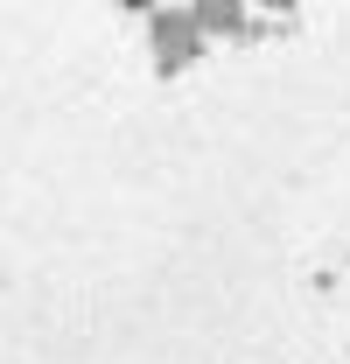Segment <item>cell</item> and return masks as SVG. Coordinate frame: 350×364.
Returning <instances> with one entry per match:
<instances>
[{"instance_id":"obj_2","label":"cell","mask_w":350,"mask_h":364,"mask_svg":"<svg viewBox=\"0 0 350 364\" xmlns=\"http://www.w3.org/2000/svg\"><path fill=\"white\" fill-rule=\"evenodd\" d=\"M189 14H196L203 28H238V0H196Z\"/></svg>"},{"instance_id":"obj_3","label":"cell","mask_w":350,"mask_h":364,"mask_svg":"<svg viewBox=\"0 0 350 364\" xmlns=\"http://www.w3.org/2000/svg\"><path fill=\"white\" fill-rule=\"evenodd\" d=\"M266 7H295V0H266Z\"/></svg>"},{"instance_id":"obj_1","label":"cell","mask_w":350,"mask_h":364,"mask_svg":"<svg viewBox=\"0 0 350 364\" xmlns=\"http://www.w3.org/2000/svg\"><path fill=\"white\" fill-rule=\"evenodd\" d=\"M196 36H203V21L196 14H154V49H161V63H189L196 56Z\"/></svg>"}]
</instances>
